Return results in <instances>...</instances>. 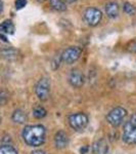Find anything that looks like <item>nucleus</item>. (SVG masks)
Returning a JSON list of instances; mask_svg holds the SVG:
<instances>
[{
  "mask_svg": "<svg viewBox=\"0 0 136 154\" xmlns=\"http://www.w3.org/2000/svg\"><path fill=\"white\" fill-rule=\"evenodd\" d=\"M23 139L27 145L38 147L44 144L46 140V130L43 125H28L23 131Z\"/></svg>",
  "mask_w": 136,
  "mask_h": 154,
  "instance_id": "1",
  "label": "nucleus"
},
{
  "mask_svg": "<svg viewBox=\"0 0 136 154\" xmlns=\"http://www.w3.org/2000/svg\"><path fill=\"white\" fill-rule=\"evenodd\" d=\"M35 94L37 98L42 102L48 100L50 95V81L48 77H42L40 80H38L35 86Z\"/></svg>",
  "mask_w": 136,
  "mask_h": 154,
  "instance_id": "2",
  "label": "nucleus"
},
{
  "mask_svg": "<svg viewBox=\"0 0 136 154\" xmlns=\"http://www.w3.org/2000/svg\"><path fill=\"white\" fill-rule=\"evenodd\" d=\"M102 19V12L96 7H88L83 14V20L88 26L95 27L100 23Z\"/></svg>",
  "mask_w": 136,
  "mask_h": 154,
  "instance_id": "3",
  "label": "nucleus"
},
{
  "mask_svg": "<svg viewBox=\"0 0 136 154\" xmlns=\"http://www.w3.org/2000/svg\"><path fill=\"white\" fill-rule=\"evenodd\" d=\"M89 118L85 113L79 112V113H74L72 115L69 116V125L73 130L75 131H82L87 126Z\"/></svg>",
  "mask_w": 136,
  "mask_h": 154,
  "instance_id": "4",
  "label": "nucleus"
},
{
  "mask_svg": "<svg viewBox=\"0 0 136 154\" xmlns=\"http://www.w3.org/2000/svg\"><path fill=\"white\" fill-rule=\"evenodd\" d=\"M127 115V111L123 107H116L111 110L107 115V120L112 126L117 128L123 122L124 118Z\"/></svg>",
  "mask_w": 136,
  "mask_h": 154,
  "instance_id": "5",
  "label": "nucleus"
},
{
  "mask_svg": "<svg viewBox=\"0 0 136 154\" xmlns=\"http://www.w3.org/2000/svg\"><path fill=\"white\" fill-rule=\"evenodd\" d=\"M81 54H82V49L79 46H70V48H66L63 51L61 58L64 63L71 65V64L75 63L77 60H79V58L81 57Z\"/></svg>",
  "mask_w": 136,
  "mask_h": 154,
  "instance_id": "6",
  "label": "nucleus"
},
{
  "mask_svg": "<svg viewBox=\"0 0 136 154\" xmlns=\"http://www.w3.org/2000/svg\"><path fill=\"white\" fill-rule=\"evenodd\" d=\"M68 80H69V83H70L73 88H79L84 84L85 78H84V74L82 73V71L79 70V69H73V70H71L70 73H69Z\"/></svg>",
  "mask_w": 136,
  "mask_h": 154,
  "instance_id": "7",
  "label": "nucleus"
},
{
  "mask_svg": "<svg viewBox=\"0 0 136 154\" xmlns=\"http://www.w3.org/2000/svg\"><path fill=\"white\" fill-rule=\"evenodd\" d=\"M122 139L126 144L136 145V126L132 125L129 121L124 126Z\"/></svg>",
  "mask_w": 136,
  "mask_h": 154,
  "instance_id": "8",
  "label": "nucleus"
},
{
  "mask_svg": "<svg viewBox=\"0 0 136 154\" xmlns=\"http://www.w3.org/2000/svg\"><path fill=\"white\" fill-rule=\"evenodd\" d=\"M54 144L58 149H65L69 144V137L66 131H58L54 136Z\"/></svg>",
  "mask_w": 136,
  "mask_h": 154,
  "instance_id": "9",
  "label": "nucleus"
},
{
  "mask_svg": "<svg viewBox=\"0 0 136 154\" xmlns=\"http://www.w3.org/2000/svg\"><path fill=\"white\" fill-rule=\"evenodd\" d=\"M92 151L94 154H108V144L105 139H99L93 143Z\"/></svg>",
  "mask_w": 136,
  "mask_h": 154,
  "instance_id": "10",
  "label": "nucleus"
},
{
  "mask_svg": "<svg viewBox=\"0 0 136 154\" xmlns=\"http://www.w3.org/2000/svg\"><path fill=\"white\" fill-rule=\"evenodd\" d=\"M19 51L14 48H3L1 49V56L7 61H16L19 58Z\"/></svg>",
  "mask_w": 136,
  "mask_h": 154,
  "instance_id": "11",
  "label": "nucleus"
},
{
  "mask_svg": "<svg viewBox=\"0 0 136 154\" xmlns=\"http://www.w3.org/2000/svg\"><path fill=\"white\" fill-rule=\"evenodd\" d=\"M105 14H107V16L108 17V18L115 19L119 16L120 8H119V5H118L117 2L111 1V2H108V3L105 4Z\"/></svg>",
  "mask_w": 136,
  "mask_h": 154,
  "instance_id": "12",
  "label": "nucleus"
},
{
  "mask_svg": "<svg viewBox=\"0 0 136 154\" xmlns=\"http://www.w3.org/2000/svg\"><path fill=\"white\" fill-rule=\"evenodd\" d=\"M11 119L13 122L19 123V125H22V123H25L28 119V116H27L26 112L22 109H16V111H13L11 115Z\"/></svg>",
  "mask_w": 136,
  "mask_h": 154,
  "instance_id": "13",
  "label": "nucleus"
},
{
  "mask_svg": "<svg viewBox=\"0 0 136 154\" xmlns=\"http://www.w3.org/2000/svg\"><path fill=\"white\" fill-rule=\"evenodd\" d=\"M14 25L11 20H5L0 23V33L2 34H13L14 33Z\"/></svg>",
  "mask_w": 136,
  "mask_h": 154,
  "instance_id": "14",
  "label": "nucleus"
},
{
  "mask_svg": "<svg viewBox=\"0 0 136 154\" xmlns=\"http://www.w3.org/2000/svg\"><path fill=\"white\" fill-rule=\"evenodd\" d=\"M50 6L52 7L54 11H65L67 9V5L65 0H50L49 1Z\"/></svg>",
  "mask_w": 136,
  "mask_h": 154,
  "instance_id": "15",
  "label": "nucleus"
},
{
  "mask_svg": "<svg viewBox=\"0 0 136 154\" xmlns=\"http://www.w3.org/2000/svg\"><path fill=\"white\" fill-rule=\"evenodd\" d=\"M46 114H47V111L42 106H36L35 108L33 109V115H34V117L37 119L44 118L46 116Z\"/></svg>",
  "mask_w": 136,
  "mask_h": 154,
  "instance_id": "16",
  "label": "nucleus"
},
{
  "mask_svg": "<svg viewBox=\"0 0 136 154\" xmlns=\"http://www.w3.org/2000/svg\"><path fill=\"white\" fill-rule=\"evenodd\" d=\"M0 154H19L16 148L12 146L5 144V145L0 146Z\"/></svg>",
  "mask_w": 136,
  "mask_h": 154,
  "instance_id": "17",
  "label": "nucleus"
},
{
  "mask_svg": "<svg viewBox=\"0 0 136 154\" xmlns=\"http://www.w3.org/2000/svg\"><path fill=\"white\" fill-rule=\"evenodd\" d=\"M123 9H124V12L129 16H134L136 14V8L134 5H132L129 2H125L124 5H123Z\"/></svg>",
  "mask_w": 136,
  "mask_h": 154,
  "instance_id": "18",
  "label": "nucleus"
},
{
  "mask_svg": "<svg viewBox=\"0 0 136 154\" xmlns=\"http://www.w3.org/2000/svg\"><path fill=\"white\" fill-rule=\"evenodd\" d=\"M9 100V94L5 89H0V106H4Z\"/></svg>",
  "mask_w": 136,
  "mask_h": 154,
  "instance_id": "19",
  "label": "nucleus"
},
{
  "mask_svg": "<svg viewBox=\"0 0 136 154\" xmlns=\"http://www.w3.org/2000/svg\"><path fill=\"white\" fill-rule=\"evenodd\" d=\"M126 48H127V51H129V53L136 54V38L132 39V40H130L128 42Z\"/></svg>",
  "mask_w": 136,
  "mask_h": 154,
  "instance_id": "20",
  "label": "nucleus"
},
{
  "mask_svg": "<svg viewBox=\"0 0 136 154\" xmlns=\"http://www.w3.org/2000/svg\"><path fill=\"white\" fill-rule=\"evenodd\" d=\"M16 8L19 11V9L24 8L27 5V0H16Z\"/></svg>",
  "mask_w": 136,
  "mask_h": 154,
  "instance_id": "21",
  "label": "nucleus"
},
{
  "mask_svg": "<svg viewBox=\"0 0 136 154\" xmlns=\"http://www.w3.org/2000/svg\"><path fill=\"white\" fill-rule=\"evenodd\" d=\"M129 122L131 123L132 125H134L136 126V113L134 114H132V116L130 117V120H129Z\"/></svg>",
  "mask_w": 136,
  "mask_h": 154,
  "instance_id": "22",
  "label": "nucleus"
},
{
  "mask_svg": "<svg viewBox=\"0 0 136 154\" xmlns=\"http://www.w3.org/2000/svg\"><path fill=\"white\" fill-rule=\"evenodd\" d=\"M88 150H89L88 146H83V147L80 148V153L81 154H86V153L88 152Z\"/></svg>",
  "mask_w": 136,
  "mask_h": 154,
  "instance_id": "23",
  "label": "nucleus"
},
{
  "mask_svg": "<svg viewBox=\"0 0 136 154\" xmlns=\"http://www.w3.org/2000/svg\"><path fill=\"white\" fill-rule=\"evenodd\" d=\"M31 154H48V153L43 150H34V151H32Z\"/></svg>",
  "mask_w": 136,
  "mask_h": 154,
  "instance_id": "24",
  "label": "nucleus"
},
{
  "mask_svg": "<svg viewBox=\"0 0 136 154\" xmlns=\"http://www.w3.org/2000/svg\"><path fill=\"white\" fill-rule=\"evenodd\" d=\"M0 40H2V41H4V42H8V40H7V38H6V36H5V34H2V33H0Z\"/></svg>",
  "mask_w": 136,
  "mask_h": 154,
  "instance_id": "25",
  "label": "nucleus"
},
{
  "mask_svg": "<svg viewBox=\"0 0 136 154\" xmlns=\"http://www.w3.org/2000/svg\"><path fill=\"white\" fill-rule=\"evenodd\" d=\"M2 9H3V3H2V1L0 0V14L2 12Z\"/></svg>",
  "mask_w": 136,
  "mask_h": 154,
  "instance_id": "26",
  "label": "nucleus"
},
{
  "mask_svg": "<svg viewBox=\"0 0 136 154\" xmlns=\"http://www.w3.org/2000/svg\"><path fill=\"white\" fill-rule=\"evenodd\" d=\"M65 1H68V2H75L76 0H65Z\"/></svg>",
  "mask_w": 136,
  "mask_h": 154,
  "instance_id": "27",
  "label": "nucleus"
},
{
  "mask_svg": "<svg viewBox=\"0 0 136 154\" xmlns=\"http://www.w3.org/2000/svg\"><path fill=\"white\" fill-rule=\"evenodd\" d=\"M37 1H39V2H43V1H45V0H37Z\"/></svg>",
  "mask_w": 136,
  "mask_h": 154,
  "instance_id": "28",
  "label": "nucleus"
},
{
  "mask_svg": "<svg viewBox=\"0 0 136 154\" xmlns=\"http://www.w3.org/2000/svg\"><path fill=\"white\" fill-rule=\"evenodd\" d=\"M0 122H1V117H0Z\"/></svg>",
  "mask_w": 136,
  "mask_h": 154,
  "instance_id": "29",
  "label": "nucleus"
}]
</instances>
